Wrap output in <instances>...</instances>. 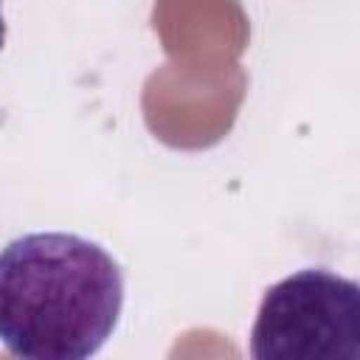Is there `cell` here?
Listing matches in <instances>:
<instances>
[{"label": "cell", "instance_id": "cell-2", "mask_svg": "<svg viewBox=\"0 0 360 360\" xmlns=\"http://www.w3.org/2000/svg\"><path fill=\"white\" fill-rule=\"evenodd\" d=\"M256 360H360V287L304 267L267 287L253 332Z\"/></svg>", "mask_w": 360, "mask_h": 360}, {"label": "cell", "instance_id": "cell-3", "mask_svg": "<svg viewBox=\"0 0 360 360\" xmlns=\"http://www.w3.org/2000/svg\"><path fill=\"white\" fill-rule=\"evenodd\" d=\"M3 42H6V20H3V3H0V51H3Z\"/></svg>", "mask_w": 360, "mask_h": 360}, {"label": "cell", "instance_id": "cell-1", "mask_svg": "<svg viewBox=\"0 0 360 360\" xmlns=\"http://www.w3.org/2000/svg\"><path fill=\"white\" fill-rule=\"evenodd\" d=\"M121 309V264L93 239L37 231L0 250V343L14 357L87 360Z\"/></svg>", "mask_w": 360, "mask_h": 360}]
</instances>
